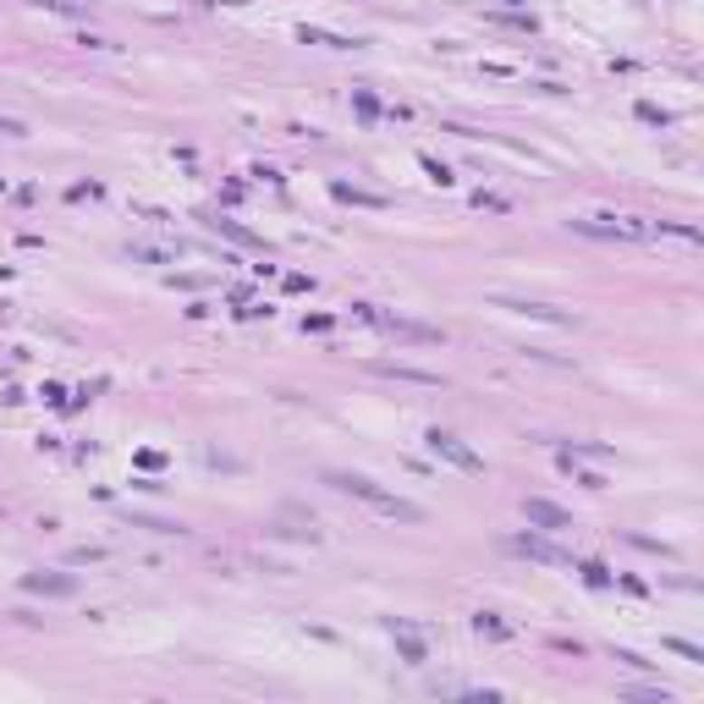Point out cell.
Returning a JSON list of instances; mask_svg holds the SVG:
<instances>
[{"label":"cell","mask_w":704,"mask_h":704,"mask_svg":"<svg viewBox=\"0 0 704 704\" xmlns=\"http://www.w3.org/2000/svg\"><path fill=\"white\" fill-rule=\"evenodd\" d=\"M518 556H534V561H556V567H561V561H567V556H561L556 545H545V539H534V534H518V539H507Z\"/></svg>","instance_id":"5b68a950"},{"label":"cell","mask_w":704,"mask_h":704,"mask_svg":"<svg viewBox=\"0 0 704 704\" xmlns=\"http://www.w3.org/2000/svg\"><path fill=\"white\" fill-rule=\"evenodd\" d=\"M303 39L309 44H330V50H352L358 39H341V33H319V28H303Z\"/></svg>","instance_id":"52a82bcc"},{"label":"cell","mask_w":704,"mask_h":704,"mask_svg":"<svg viewBox=\"0 0 704 704\" xmlns=\"http://www.w3.org/2000/svg\"><path fill=\"white\" fill-rule=\"evenodd\" d=\"M567 226L584 232V237H605V243H644V237H655L650 221H616V215H584V221H567Z\"/></svg>","instance_id":"7a4b0ae2"},{"label":"cell","mask_w":704,"mask_h":704,"mask_svg":"<svg viewBox=\"0 0 704 704\" xmlns=\"http://www.w3.org/2000/svg\"><path fill=\"white\" fill-rule=\"evenodd\" d=\"M424 441H430V452H435V457H446V462H457L462 473H479V468H484V462H479V457H473V452H468V446L457 441V435H452V430H430Z\"/></svg>","instance_id":"3957f363"},{"label":"cell","mask_w":704,"mask_h":704,"mask_svg":"<svg viewBox=\"0 0 704 704\" xmlns=\"http://www.w3.org/2000/svg\"><path fill=\"white\" fill-rule=\"evenodd\" d=\"M0 132H6V138H23L28 127H23V121H12V116H0Z\"/></svg>","instance_id":"9c48e42d"},{"label":"cell","mask_w":704,"mask_h":704,"mask_svg":"<svg viewBox=\"0 0 704 704\" xmlns=\"http://www.w3.org/2000/svg\"><path fill=\"white\" fill-rule=\"evenodd\" d=\"M523 512H528V523H539V528H573V518L561 512V507H550V501H539V496H528L523 501Z\"/></svg>","instance_id":"277c9868"},{"label":"cell","mask_w":704,"mask_h":704,"mask_svg":"<svg viewBox=\"0 0 704 704\" xmlns=\"http://www.w3.org/2000/svg\"><path fill=\"white\" fill-rule=\"evenodd\" d=\"M23 589H33V595H72V589H78V578H44V573H28V578H23Z\"/></svg>","instance_id":"8992f818"},{"label":"cell","mask_w":704,"mask_h":704,"mask_svg":"<svg viewBox=\"0 0 704 704\" xmlns=\"http://www.w3.org/2000/svg\"><path fill=\"white\" fill-rule=\"evenodd\" d=\"M671 650H677L682 661H704V650H693V644H682V639H671Z\"/></svg>","instance_id":"ba28073f"},{"label":"cell","mask_w":704,"mask_h":704,"mask_svg":"<svg viewBox=\"0 0 704 704\" xmlns=\"http://www.w3.org/2000/svg\"><path fill=\"white\" fill-rule=\"evenodd\" d=\"M325 484H336L341 496L364 501V507H369V512H380V518H396V523H424V512H418L413 501L391 496V490H380V484H375V479H364V473H325Z\"/></svg>","instance_id":"6da1fadb"}]
</instances>
